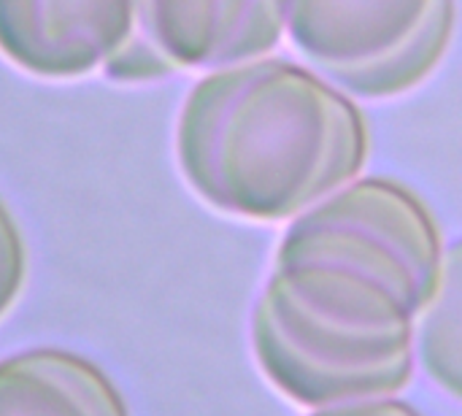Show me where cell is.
<instances>
[{
	"label": "cell",
	"instance_id": "cell-1",
	"mask_svg": "<svg viewBox=\"0 0 462 416\" xmlns=\"http://www.w3.org/2000/svg\"><path fill=\"white\" fill-rule=\"evenodd\" d=\"M444 249L430 208L393 179H357L295 217L252 311L263 376L309 411L398 398Z\"/></svg>",
	"mask_w": 462,
	"mask_h": 416
},
{
	"label": "cell",
	"instance_id": "cell-2",
	"mask_svg": "<svg viewBox=\"0 0 462 416\" xmlns=\"http://www.w3.org/2000/svg\"><path fill=\"white\" fill-rule=\"evenodd\" d=\"M371 133L352 95L314 68L257 57L206 73L176 125L187 187L244 222H287L357 181Z\"/></svg>",
	"mask_w": 462,
	"mask_h": 416
},
{
	"label": "cell",
	"instance_id": "cell-6",
	"mask_svg": "<svg viewBox=\"0 0 462 416\" xmlns=\"http://www.w3.org/2000/svg\"><path fill=\"white\" fill-rule=\"evenodd\" d=\"M0 416H130V406L89 357L41 347L0 360Z\"/></svg>",
	"mask_w": 462,
	"mask_h": 416
},
{
	"label": "cell",
	"instance_id": "cell-9",
	"mask_svg": "<svg viewBox=\"0 0 462 416\" xmlns=\"http://www.w3.org/2000/svg\"><path fill=\"white\" fill-rule=\"evenodd\" d=\"M309 416H422L409 403L398 398H374V401H357V403H341L330 409L311 411Z\"/></svg>",
	"mask_w": 462,
	"mask_h": 416
},
{
	"label": "cell",
	"instance_id": "cell-8",
	"mask_svg": "<svg viewBox=\"0 0 462 416\" xmlns=\"http://www.w3.org/2000/svg\"><path fill=\"white\" fill-rule=\"evenodd\" d=\"M27 244L19 222L0 198V319L19 300L27 282Z\"/></svg>",
	"mask_w": 462,
	"mask_h": 416
},
{
	"label": "cell",
	"instance_id": "cell-5",
	"mask_svg": "<svg viewBox=\"0 0 462 416\" xmlns=\"http://www.w3.org/2000/svg\"><path fill=\"white\" fill-rule=\"evenodd\" d=\"M138 0H0V54L41 79H81L116 62Z\"/></svg>",
	"mask_w": 462,
	"mask_h": 416
},
{
	"label": "cell",
	"instance_id": "cell-3",
	"mask_svg": "<svg viewBox=\"0 0 462 416\" xmlns=\"http://www.w3.org/2000/svg\"><path fill=\"white\" fill-rule=\"evenodd\" d=\"M282 16L292 49L319 76L352 97L393 100L444 62L457 0H282Z\"/></svg>",
	"mask_w": 462,
	"mask_h": 416
},
{
	"label": "cell",
	"instance_id": "cell-4",
	"mask_svg": "<svg viewBox=\"0 0 462 416\" xmlns=\"http://www.w3.org/2000/svg\"><path fill=\"white\" fill-rule=\"evenodd\" d=\"M284 35L282 0H138L135 35L103 76L119 84L219 70L271 54Z\"/></svg>",
	"mask_w": 462,
	"mask_h": 416
},
{
	"label": "cell",
	"instance_id": "cell-7",
	"mask_svg": "<svg viewBox=\"0 0 462 416\" xmlns=\"http://www.w3.org/2000/svg\"><path fill=\"white\" fill-rule=\"evenodd\" d=\"M417 363L444 395L462 403V238L444 249L441 279L417 330Z\"/></svg>",
	"mask_w": 462,
	"mask_h": 416
}]
</instances>
